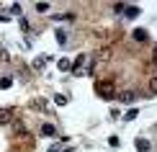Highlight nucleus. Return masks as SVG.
I'll return each mask as SVG.
<instances>
[{"label": "nucleus", "mask_w": 157, "mask_h": 152, "mask_svg": "<svg viewBox=\"0 0 157 152\" xmlns=\"http://www.w3.org/2000/svg\"><path fill=\"white\" fill-rule=\"evenodd\" d=\"M95 90H98V95L103 98V101H111V98H116V93H113V83H98L95 85Z\"/></svg>", "instance_id": "obj_1"}, {"label": "nucleus", "mask_w": 157, "mask_h": 152, "mask_svg": "<svg viewBox=\"0 0 157 152\" xmlns=\"http://www.w3.org/2000/svg\"><path fill=\"white\" fill-rule=\"evenodd\" d=\"M134 144H136V150H139V152H149V147H152V144H149V139H144V137H136Z\"/></svg>", "instance_id": "obj_2"}, {"label": "nucleus", "mask_w": 157, "mask_h": 152, "mask_svg": "<svg viewBox=\"0 0 157 152\" xmlns=\"http://www.w3.org/2000/svg\"><path fill=\"white\" fill-rule=\"evenodd\" d=\"M57 41H59V44H64V41H67V34H64V31L59 29V31H57Z\"/></svg>", "instance_id": "obj_12"}, {"label": "nucleus", "mask_w": 157, "mask_h": 152, "mask_svg": "<svg viewBox=\"0 0 157 152\" xmlns=\"http://www.w3.org/2000/svg\"><path fill=\"white\" fill-rule=\"evenodd\" d=\"M44 64H47V57H39V59H36V62H34V67H36V70H41V67H44Z\"/></svg>", "instance_id": "obj_11"}, {"label": "nucleus", "mask_w": 157, "mask_h": 152, "mask_svg": "<svg viewBox=\"0 0 157 152\" xmlns=\"http://www.w3.org/2000/svg\"><path fill=\"white\" fill-rule=\"evenodd\" d=\"M10 13H13V16H21V5H18V3L10 5Z\"/></svg>", "instance_id": "obj_14"}, {"label": "nucleus", "mask_w": 157, "mask_h": 152, "mask_svg": "<svg viewBox=\"0 0 157 152\" xmlns=\"http://www.w3.org/2000/svg\"><path fill=\"white\" fill-rule=\"evenodd\" d=\"M39 131H41V137H54V134H57V129L52 127V124H44V127L39 129Z\"/></svg>", "instance_id": "obj_6"}, {"label": "nucleus", "mask_w": 157, "mask_h": 152, "mask_svg": "<svg viewBox=\"0 0 157 152\" xmlns=\"http://www.w3.org/2000/svg\"><path fill=\"white\" fill-rule=\"evenodd\" d=\"M49 8H52L49 3H36V10H39V13H47Z\"/></svg>", "instance_id": "obj_10"}, {"label": "nucleus", "mask_w": 157, "mask_h": 152, "mask_svg": "<svg viewBox=\"0 0 157 152\" xmlns=\"http://www.w3.org/2000/svg\"><path fill=\"white\" fill-rule=\"evenodd\" d=\"M136 95H139L136 90H126V93H121L119 98H121V103H134V101H136Z\"/></svg>", "instance_id": "obj_3"}, {"label": "nucleus", "mask_w": 157, "mask_h": 152, "mask_svg": "<svg viewBox=\"0 0 157 152\" xmlns=\"http://www.w3.org/2000/svg\"><path fill=\"white\" fill-rule=\"evenodd\" d=\"M136 114H139L136 108H129V111H126V116H124V119H126V121H132V119H136Z\"/></svg>", "instance_id": "obj_9"}, {"label": "nucleus", "mask_w": 157, "mask_h": 152, "mask_svg": "<svg viewBox=\"0 0 157 152\" xmlns=\"http://www.w3.org/2000/svg\"><path fill=\"white\" fill-rule=\"evenodd\" d=\"M54 103L57 106H64V103H67V95H54Z\"/></svg>", "instance_id": "obj_13"}, {"label": "nucleus", "mask_w": 157, "mask_h": 152, "mask_svg": "<svg viewBox=\"0 0 157 152\" xmlns=\"http://www.w3.org/2000/svg\"><path fill=\"white\" fill-rule=\"evenodd\" d=\"M149 90H152V93H157V77H155L152 83H149Z\"/></svg>", "instance_id": "obj_16"}, {"label": "nucleus", "mask_w": 157, "mask_h": 152, "mask_svg": "<svg viewBox=\"0 0 157 152\" xmlns=\"http://www.w3.org/2000/svg\"><path fill=\"white\" fill-rule=\"evenodd\" d=\"M0 88H10V77H3L0 80Z\"/></svg>", "instance_id": "obj_15"}, {"label": "nucleus", "mask_w": 157, "mask_h": 152, "mask_svg": "<svg viewBox=\"0 0 157 152\" xmlns=\"http://www.w3.org/2000/svg\"><path fill=\"white\" fill-rule=\"evenodd\" d=\"M59 70H72V62L70 59H59Z\"/></svg>", "instance_id": "obj_8"}, {"label": "nucleus", "mask_w": 157, "mask_h": 152, "mask_svg": "<svg viewBox=\"0 0 157 152\" xmlns=\"http://www.w3.org/2000/svg\"><path fill=\"white\" fill-rule=\"evenodd\" d=\"M152 57H155V64H157V47H155V52H152Z\"/></svg>", "instance_id": "obj_17"}, {"label": "nucleus", "mask_w": 157, "mask_h": 152, "mask_svg": "<svg viewBox=\"0 0 157 152\" xmlns=\"http://www.w3.org/2000/svg\"><path fill=\"white\" fill-rule=\"evenodd\" d=\"M124 16L126 18H136L139 16V8H136V5H124Z\"/></svg>", "instance_id": "obj_5"}, {"label": "nucleus", "mask_w": 157, "mask_h": 152, "mask_svg": "<svg viewBox=\"0 0 157 152\" xmlns=\"http://www.w3.org/2000/svg\"><path fill=\"white\" fill-rule=\"evenodd\" d=\"M134 39H136V41H147V39H149V34H147L144 29H136V31H134Z\"/></svg>", "instance_id": "obj_7"}, {"label": "nucleus", "mask_w": 157, "mask_h": 152, "mask_svg": "<svg viewBox=\"0 0 157 152\" xmlns=\"http://www.w3.org/2000/svg\"><path fill=\"white\" fill-rule=\"evenodd\" d=\"M13 121V108H3L0 111V124H10Z\"/></svg>", "instance_id": "obj_4"}]
</instances>
